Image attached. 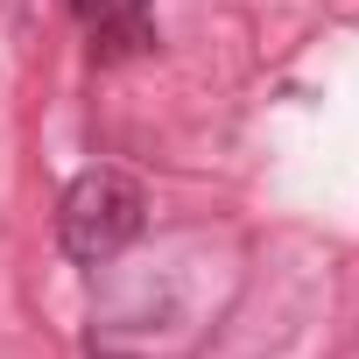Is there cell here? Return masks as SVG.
<instances>
[{
  "label": "cell",
  "mask_w": 359,
  "mask_h": 359,
  "mask_svg": "<svg viewBox=\"0 0 359 359\" xmlns=\"http://www.w3.org/2000/svg\"><path fill=\"white\" fill-rule=\"evenodd\" d=\"M141 226H148V191L127 169H85L57 205V240L78 268H99V261L127 254L141 240Z\"/></svg>",
  "instance_id": "obj_1"
},
{
  "label": "cell",
  "mask_w": 359,
  "mask_h": 359,
  "mask_svg": "<svg viewBox=\"0 0 359 359\" xmlns=\"http://www.w3.org/2000/svg\"><path fill=\"white\" fill-rule=\"evenodd\" d=\"M78 22L92 29V50L99 57H127V50H148L155 43V22H148V0H71Z\"/></svg>",
  "instance_id": "obj_2"
}]
</instances>
